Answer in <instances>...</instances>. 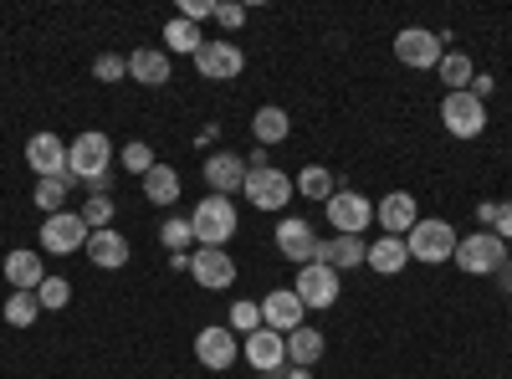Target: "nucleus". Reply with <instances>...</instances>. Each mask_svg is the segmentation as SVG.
Instances as JSON below:
<instances>
[{
  "instance_id": "obj_31",
  "label": "nucleus",
  "mask_w": 512,
  "mask_h": 379,
  "mask_svg": "<svg viewBox=\"0 0 512 379\" xmlns=\"http://www.w3.org/2000/svg\"><path fill=\"white\" fill-rule=\"evenodd\" d=\"M36 313H41L36 292H11V298H6V323H11V328H31Z\"/></svg>"
},
{
  "instance_id": "obj_17",
  "label": "nucleus",
  "mask_w": 512,
  "mask_h": 379,
  "mask_svg": "<svg viewBox=\"0 0 512 379\" xmlns=\"http://www.w3.org/2000/svg\"><path fill=\"white\" fill-rule=\"evenodd\" d=\"M26 164L36 170V180H62L67 175V144L57 134H31L26 139Z\"/></svg>"
},
{
  "instance_id": "obj_14",
  "label": "nucleus",
  "mask_w": 512,
  "mask_h": 379,
  "mask_svg": "<svg viewBox=\"0 0 512 379\" xmlns=\"http://www.w3.org/2000/svg\"><path fill=\"white\" fill-rule=\"evenodd\" d=\"M374 221H379V236H410V226L420 221V205L410 190H390L374 205Z\"/></svg>"
},
{
  "instance_id": "obj_23",
  "label": "nucleus",
  "mask_w": 512,
  "mask_h": 379,
  "mask_svg": "<svg viewBox=\"0 0 512 379\" xmlns=\"http://www.w3.org/2000/svg\"><path fill=\"white\" fill-rule=\"evenodd\" d=\"M0 272H6L11 292H36V287H41V277H47V267H41V251H11Z\"/></svg>"
},
{
  "instance_id": "obj_36",
  "label": "nucleus",
  "mask_w": 512,
  "mask_h": 379,
  "mask_svg": "<svg viewBox=\"0 0 512 379\" xmlns=\"http://www.w3.org/2000/svg\"><path fill=\"white\" fill-rule=\"evenodd\" d=\"M67 180H72V175H62V180H36V205L47 210V216H57V210H62V200H67Z\"/></svg>"
},
{
  "instance_id": "obj_20",
  "label": "nucleus",
  "mask_w": 512,
  "mask_h": 379,
  "mask_svg": "<svg viewBox=\"0 0 512 379\" xmlns=\"http://www.w3.org/2000/svg\"><path fill=\"white\" fill-rule=\"evenodd\" d=\"M318 262L333 267V272L364 267V262H369V241H364V236H333V241H318Z\"/></svg>"
},
{
  "instance_id": "obj_33",
  "label": "nucleus",
  "mask_w": 512,
  "mask_h": 379,
  "mask_svg": "<svg viewBox=\"0 0 512 379\" xmlns=\"http://www.w3.org/2000/svg\"><path fill=\"white\" fill-rule=\"evenodd\" d=\"M36 303L47 308V313L67 308V303H72V282H67V277H41V287H36Z\"/></svg>"
},
{
  "instance_id": "obj_38",
  "label": "nucleus",
  "mask_w": 512,
  "mask_h": 379,
  "mask_svg": "<svg viewBox=\"0 0 512 379\" xmlns=\"http://www.w3.org/2000/svg\"><path fill=\"white\" fill-rule=\"evenodd\" d=\"M93 77H98V82H118V77H128V57H113V52H103V57L93 62Z\"/></svg>"
},
{
  "instance_id": "obj_42",
  "label": "nucleus",
  "mask_w": 512,
  "mask_h": 379,
  "mask_svg": "<svg viewBox=\"0 0 512 379\" xmlns=\"http://www.w3.org/2000/svg\"><path fill=\"white\" fill-rule=\"evenodd\" d=\"M502 241H512V200H502V210H497V226H492Z\"/></svg>"
},
{
  "instance_id": "obj_5",
  "label": "nucleus",
  "mask_w": 512,
  "mask_h": 379,
  "mask_svg": "<svg viewBox=\"0 0 512 379\" xmlns=\"http://www.w3.org/2000/svg\"><path fill=\"white\" fill-rule=\"evenodd\" d=\"M323 216L333 221V236H364L374 226V200H364L359 190H344L338 185L333 200L323 205Z\"/></svg>"
},
{
  "instance_id": "obj_44",
  "label": "nucleus",
  "mask_w": 512,
  "mask_h": 379,
  "mask_svg": "<svg viewBox=\"0 0 512 379\" xmlns=\"http://www.w3.org/2000/svg\"><path fill=\"white\" fill-rule=\"evenodd\" d=\"M287 379H313V374H308V369H292V374H287Z\"/></svg>"
},
{
  "instance_id": "obj_3",
  "label": "nucleus",
  "mask_w": 512,
  "mask_h": 379,
  "mask_svg": "<svg viewBox=\"0 0 512 379\" xmlns=\"http://www.w3.org/2000/svg\"><path fill=\"white\" fill-rule=\"evenodd\" d=\"M405 246H410V262H451V257H456V246H461V236H456L451 221L425 216V221L410 226Z\"/></svg>"
},
{
  "instance_id": "obj_32",
  "label": "nucleus",
  "mask_w": 512,
  "mask_h": 379,
  "mask_svg": "<svg viewBox=\"0 0 512 379\" xmlns=\"http://www.w3.org/2000/svg\"><path fill=\"white\" fill-rule=\"evenodd\" d=\"M159 241L169 246V257H175V251H185V246H195V226H190V216H169V221L159 226Z\"/></svg>"
},
{
  "instance_id": "obj_21",
  "label": "nucleus",
  "mask_w": 512,
  "mask_h": 379,
  "mask_svg": "<svg viewBox=\"0 0 512 379\" xmlns=\"http://www.w3.org/2000/svg\"><path fill=\"white\" fill-rule=\"evenodd\" d=\"M82 251H88V262L103 267V272H118V267H128V257H134V246H128L113 226H108V231H93Z\"/></svg>"
},
{
  "instance_id": "obj_10",
  "label": "nucleus",
  "mask_w": 512,
  "mask_h": 379,
  "mask_svg": "<svg viewBox=\"0 0 512 379\" xmlns=\"http://www.w3.org/2000/svg\"><path fill=\"white\" fill-rule=\"evenodd\" d=\"M292 180L277 170V164H262V170H246V185H241V195L256 205V210H282L287 200H292Z\"/></svg>"
},
{
  "instance_id": "obj_16",
  "label": "nucleus",
  "mask_w": 512,
  "mask_h": 379,
  "mask_svg": "<svg viewBox=\"0 0 512 379\" xmlns=\"http://www.w3.org/2000/svg\"><path fill=\"white\" fill-rule=\"evenodd\" d=\"M236 354H241V344H236V333L231 328H216V323H210V328H200L195 333V359L205 364V369H231L236 364Z\"/></svg>"
},
{
  "instance_id": "obj_37",
  "label": "nucleus",
  "mask_w": 512,
  "mask_h": 379,
  "mask_svg": "<svg viewBox=\"0 0 512 379\" xmlns=\"http://www.w3.org/2000/svg\"><path fill=\"white\" fill-rule=\"evenodd\" d=\"M256 328H262V303H251V298L231 303V333H256Z\"/></svg>"
},
{
  "instance_id": "obj_12",
  "label": "nucleus",
  "mask_w": 512,
  "mask_h": 379,
  "mask_svg": "<svg viewBox=\"0 0 512 379\" xmlns=\"http://www.w3.org/2000/svg\"><path fill=\"white\" fill-rule=\"evenodd\" d=\"M241 67H246V57H241L236 41H205V47L195 52V72L205 82H231Z\"/></svg>"
},
{
  "instance_id": "obj_29",
  "label": "nucleus",
  "mask_w": 512,
  "mask_h": 379,
  "mask_svg": "<svg viewBox=\"0 0 512 379\" xmlns=\"http://www.w3.org/2000/svg\"><path fill=\"white\" fill-rule=\"evenodd\" d=\"M436 72L446 82V93H466V88H472V77H477V67H472V57H466V52H446Z\"/></svg>"
},
{
  "instance_id": "obj_18",
  "label": "nucleus",
  "mask_w": 512,
  "mask_h": 379,
  "mask_svg": "<svg viewBox=\"0 0 512 379\" xmlns=\"http://www.w3.org/2000/svg\"><path fill=\"white\" fill-rule=\"evenodd\" d=\"M241 354H246V364H251V369L277 374V369H282V359H287V333H277V328H256V333H246Z\"/></svg>"
},
{
  "instance_id": "obj_27",
  "label": "nucleus",
  "mask_w": 512,
  "mask_h": 379,
  "mask_svg": "<svg viewBox=\"0 0 512 379\" xmlns=\"http://www.w3.org/2000/svg\"><path fill=\"white\" fill-rule=\"evenodd\" d=\"M287 134H292V118H287V108H277V103L256 108V118H251V139H256V144H282Z\"/></svg>"
},
{
  "instance_id": "obj_2",
  "label": "nucleus",
  "mask_w": 512,
  "mask_h": 379,
  "mask_svg": "<svg viewBox=\"0 0 512 379\" xmlns=\"http://www.w3.org/2000/svg\"><path fill=\"white\" fill-rule=\"evenodd\" d=\"M108 164H113V144H108V134H98V129L77 134V139L67 144V175H72V180L103 185V180H108Z\"/></svg>"
},
{
  "instance_id": "obj_45",
  "label": "nucleus",
  "mask_w": 512,
  "mask_h": 379,
  "mask_svg": "<svg viewBox=\"0 0 512 379\" xmlns=\"http://www.w3.org/2000/svg\"><path fill=\"white\" fill-rule=\"evenodd\" d=\"M507 257H512V241H507Z\"/></svg>"
},
{
  "instance_id": "obj_4",
  "label": "nucleus",
  "mask_w": 512,
  "mask_h": 379,
  "mask_svg": "<svg viewBox=\"0 0 512 379\" xmlns=\"http://www.w3.org/2000/svg\"><path fill=\"white\" fill-rule=\"evenodd\" d=\"M466 277H497V267L507 262V241L497 231H472V236H461L456 246V257H451Z\"/></svg>"
},
{
  "instance_id": "obj_13",
  "label": "nucleus",
  "mask_w": 512,
  "mask_h": 379,
  "mask_svg": "<svg viewBox=\"0 0 512 379\" xmlns=\"http://www.w3.org/2000/svg\"><path fill=\"white\" fill-rule=\"evenodd\" d=\"M246 170L251 164L241 159V154H231V149H221V154H210L205 164H200V175H205V185H210V195H236L241 185H246Z\"/></svg>"
},
{
  "instance_id": "obj_22",
  "label": "nucleus",
  "mask_w": 512,
  "mask_h": 379,
  "mask_svg": "<svg viewBox=\"0 0 512 379\" xmlns=\"http://www.w3.org/2000/svg\"><path fill=\"white\" fill-rule=\"evenodd\" d=\"M364 267H374L379 277L405 272V267H410V246H405V236H379V241H369V262H364Z\"/></svg>"
},
{
  "instance_id": "obj_34",
  "label": "nucleus",
  "mask_w": 512,
  "mask_h": 379,
  "mask_svg": "<svg viewBox=\"0 0 512 379\" xmlns=\"http://www.w3.org/2000/svg\"><path fill=\"white\" fill-rule=\"evenodd\" d=\"M118 164H123V170H128V175H139V180H144V175L154 170V164H159V159H154V149H149L144 139H134V144H123V154H118Z\"/></svg>"
},
{
  "instance_id": "obj_26",
  "label": "nucleus",
  "mask_w": 512,
  "mask_h": 379,
  "mask_svg": "<svg viewBox=\"0 0 512 379\" xmlns=\"http://www.w3.org/2000/svg\"><path fill=\"white\" fill-rule=\"evenodd\" d=\"M180 170H175V164H154V170L144 175V200L149 205H175L180 200Z\"/></svg>"
},
{
  "instance_id": "obj_35",
  "label": "nucleus",
  "mask_w": 512,
  "mask_h": 379,
  "mask_svg": "<svg viewBox=\"0 0 512 379\" xmlns=\"http://www.w3.org/2000/svg\"><path fill=\"white\" fill-rule=\"evenodd\" d=\"M77 216H82V226H88V231H108L113 226V200L108 195H93L88 205L77 210Z\"/></svg>"
},
{
  "instance_id": "obj_24",
  "label": "nucleus",
  "mask_w": 512,
  "mask_h": 379,
  "mask_svg": "<svg viewBox=\"0 0 512 379\" xmlns=\"http://www.w3.org/2000/svg\"><path fill=\"white\" fill-rule=\"evenodd\" d=\"M128 77L144 82V88H164L169 82V52L164 47H139L134 57H128Z\"/></svg>"
},
{
  "instance_id": "obj_28",
  "label": "nucleus",
  "mask_w": 512,
  "mask_h": 379,
  "mask_svg": "<svg viewBox=\"0 0 512 379\" xmlns=\"http://www.w3.org/2000/svg\"><path fill=\"white\" fill-rule=\"evenodd\" d=\"M205 47V36H200V26L195 21H164V52H185V57H195Z\"/></svg>"
},
{
  "instance_id": "obj_30",
  "label": "nucleus",
  "mask_w": 512,
  "mask_h": 379,
  "mask_svg": "<svg viewBox=\"0 0 512 379\" xmlns=\"http://www.w3.org/2000/svg\"><path fill=\"white\" fill-rule=\"evenodd\" d=\"M333 190H338V180H333V170L328 164H308L303 175H297V195H308V200H333Z\"/></svg>"
},
{
  "instance_id": "obj_39",
  "label": "nucleus",
  "mask_w": 512,
  "mask_h": 379,
  "mask_svg": "<svg viewBox=\"0 0 512 379\" xmlns=\"http://www.w3.org/2000/svg\"><path fill=\"white\" fill-rule=\"evenodd\" d=\"M205 16H216V0H180V21H205Z\"/></svg>"
},
{
  "instance_id": "obj_6",
  "label": "nucleus",
  "mask_w": 512,
  "mask_h": 379,
  "mask_svg": "<svg viewBox=\"0 0 512 379\" xmlns=\"http://www.w3.org/2000/svg\"><path fill=\"white\" fill-rule=\"evenodd\" d=\"M441 123L451 139H482L487 129V103L472 98V93H446L441 98Z\"/></svg>"
},
{
  "instance_id": "obj_43",
  "label": "nucleus",
  "mask_w": 512,
  "mask_h": 379,
  "mask_svg": "<svg viewBox=\"0 0 512 379\" xmlns=\"http://www.w3.org/2000/svg\"><path fill=\"white\" fill-rule=\"evenodd\" d=\"M497 282H502V292H512V257L497 267Z\"/></svg>"
},
{
  "instance_id": "obj_40",
  "label": "nucleus",
  "mask_w": 512,
  "mask_h": 379,
  "mask_svg": "<svg viewBox=\"0 0 512 379\" xmlns=\"http://www.w3.org/2000/svg\"><path fill=\"white\" fill-rule=\"evenodd\" d=\"M246 21V6H231V0H226V6H216V26H226V31H236Z\"/></svg>"
},
{
  "instance_id": "obj_19",
  "label": "nucleus",
  "mask_w": 512,
  "mask_h": 379,
  "mask_svg": "<svg viewBox=\"0 0 512 379\" xmlns=\"http://www.w3.org/2000/svg\"><path fill=\"white\" fill-rule=\"evenodd\" d=\"M303 303H297V292L292 287H277L262 298V328H277V333H292V328H303Z\"/></svg>"
},
{
  "instance_id": "obj_11",
  "label": "nucleus",
  "mask_w": 512,
  "mask_h": 379,
  "mask_svg": "<svg viewBox=\"0 0 512 379\" xmlns=\"http://www.w3.org/2000/svg\"><path fill=\"white\" fill-rule=\"evenodd\" d=\"M190 277H195V287L226 292V287L236 282V262L226 257L221 246H195V251H190Z\"/></svg>"
},
{
  "instance_id": "obj_25",
  "label": "nucleus",
  "mask_w": 512,
  "mask_h": 379,
  "mask_svg": "<svg viewBox=\"0 0 512 379\" xmlns=\"http://www.w3.org/2000/svg\"><path fill=\"white\" fill-rule=\"evenodd\" d=\"M323 349H328V344H323V333L308 328V323L287 333V359H292V369H313V364L323 359Z\"/></svg>"
},
{
  "instance_id": "obj_9",
  "label": "nucleus",
  "mask_w": 512,
  "mask_h": 379,
  "mask_svg": "<svg viewBox=\"0 0 512 379\" xmlns=\"http://www.w3.org/2000/svg\"><path fill=\"white\" fill-rule=\"evenodd\" d=\"M88 226H82L77 210H57V216L41 221V251H52V257H72V251L88 246Z\"/></svg>"
},
{
  "instance_id": "obj_15",
  "label": "nucleus",
  "mask_w": 512,
  "mask_h": 379,
  "mask_svg": "<svg viewBox=\"0 0 512 379\" xmlns=\"http://www.w3.org/2000/svg\"><path fill=\"white\" fill-rule=\"evenodd\" d=\"M277 251H282L287 262H297V267L318 262V236H313V226H308L303 216H287V221H277Z\"/></svg>"
},
{
  "instance_id": "obj_8",
  "label": "nucleus",
  "mask_w": 512,
  "mask_h": 379,
  "mask_svg": "<svg viewBox=\"0 0 512 379\" xmlns=\"http://www.w3.org/2000/svg\"><path fill=\"white\" fill-rule=\"evenodd\" d=\"M395 57L405 62V67H415V72H425V67H441V57H446V36H436V31H425V26H405L400 36H395Z\"/></svg>"
},
{
  "instance_id": "obj_7",
  "label": "nucleus",
  "mask_w": 512,
  "mask_h": 379,
  "mask_svg": "<svg viewBox=\"0 0 512 379\" xmlns=\"http://www.w3.org/2000/svg\"><path fill=\"white\" fill-rule=\"evenodd\" d=\"M338 287H344V272H333L323 262L297 267V282H292V292H297V303H303V308H333Z\"/></svg>"
},
{
  "instance_id": "obj_1",
  "label": "nucleus",
  "mask_w": 512,
  "mask_h": 379,
  "mask_svg": "<svg viewBox=\"0 0 512 379\" xmlns=\"http://www.w3.org/2000/svg\"><path fill=\"white\" fill-rule=\"evenodd\" d=\"M190 226H195V246H221V251H226V241L236 236L241 216H236V205H231L226 195H205V200L190 210Z\"/></svg>"
},
{
  "instance_id": "obj_41",
  "label": "nucleus",
  "mask_w": 512,
  "mask_h": 379,
  "mask_svg": "<svg viewBox=\"0 0 512 379\" xmlns=\"http://www.w3.org/2000/svg\"><path fill=\"white\" fill-rule=\"evenodd\" d=\"M497 210H502V200H482V205H477V221H482V231H492V226H497Z\"/></svg>"
}]
</instances>
